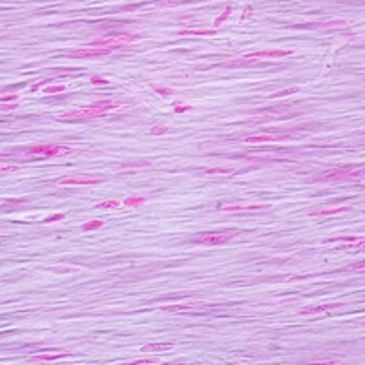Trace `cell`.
<instances>
[{"instance_id": "1", "label": "cell", "mask_w": 365, "mask_h": 365, "mask_svg": "<svg viewBox=\"0 0 365 365\" xmlns=\"http://www.w3.org/2000/svg\"><path fill=\"white\" fill-rule=\"evenodd\" d=\"M122 103L119 101H97L95 104L91 106H86V108H79V110H71L64 115H60V119L64 121H81V119H93V117H103L106 113H110L112 110L121 108Z\"/></svg>"}, {"instance_id": "2", "label": "cell", "mask_w": 365, "mask_h": 365, "mask_svg": "<svg viewBox=\"0 0 365 365\" xmlns=\"http://www.w3.org/2000/svg\"><path fill=\"white\" fill-rule=\"evenodd\" d=\"M364 177H365L364 167H339V168H331V170L320 173L312 181H318V183H327V181H358L364 179Z\"/></svg>"}, {"instance_id": "3", "label": "cell", "mask_w": 365, "mask_h": 365, "mask_svg": "<svg viewBox=\"0 0 365 365\" xmlns=\"http://www.w3.org/2000/svg\"><path fill=\"white\" fill-rule=\"evenodd\" d=\"M236 230H221V232H203L192 239L196 245H206V247H214V245H223L230 241L232 237H236Z\"/></svg>"}, {"instance_id": "4", "label": "cell", "mask_w": 365, "mask_h": 365, "mask_svg": "<svg viewBox=\"0 0 365 365\" xmlns=\"http://www.w3.org/2000/svg\"><path fill=\"white\" fill-rule=\"evenodd\" d=\"M71 148L68 146H58V144H35V146H29L24 150V155L26 157H58V155H66L70 154Z\"/></svg>"}, {"instance_id": "5", "label": "cell", "mask_w": 365, "mask_h": 365, "mask_svg": "<svg viewBox=\"0 0 365 365\" xmlns=\"http://www.w3.org/2000/svg\"><path fill=\"white\" fill-rule=\"evenodd\" d=\"M323 245L334 250H365V237H334L323 241Z\"/></svg>"}, {"instance_id": "6", "label": "cell", "mask_w": 365, "mask_h": 365, "mask_svg": "<svg viewBox=\"0 0 365 365\" xmlns=\"http://www.w3.org/2000/svg\"><path fill=\"white\" fill-rule=\"evenodd\" d=\"M137 39V35H132V33H122V35H113V37H103L99 40H93L91 46H97V48H108V50H119V48H124L128 46L130 42H134Z\"/></svg>"}, {"instance_id": "7", "label": "cell", "mask_w": 365, "mask_h": 365, "mask_svg": "<svg viewBox=\"0 0 365 365\" xmlns=\"http://www.w3.org/2000/svg\"><path fill=\"white\" fill-rule=\"evenodd\" d=\"M290 139L288 134H276V132H270V134H254V135H245L241 137V142L243 144H265V142H281Z\"/></svg>"}, {"instance_id": "8", "label": "cell", "mask_w": 365, "mask_h": 365, "mask_svg": "<svg viewBox=\"0 0 365 365\" xmlns=\"http://www.w3.org/2000/svg\"><path fill=\"white\" fill-rule=\"evenodd\" d=\"M101 181H103L101 175H88V173H83V175L60 177L57 183L62 186H73V185H97V183H101Z\"/></svg>"}, {"instance_id": "9", "label": "cell", "mask_w": 365, "mask_h": 365, "mask_svg": "<svg viewBox=\"0 0 365 365\" xmlns=\"http://www.w3.org/2000/svg\"><path fill=\"white\" fill-rule=\"evenodd\" d=\"M269 205L265 203H230V205H221L219 210L228 212V214H237V212H257L265 210Z\"/></svg>"}, {"instance_id": "10", "label": "cell", "mask_w": 365, "mask_h": 365, "mask_svg": "<svg viewBox=\"0 0 365 365\" xmlns=\"http://www.w3.org/2000/svg\"><path fill=\"white\" fill-rule=\"evenodd\" d=\"M110 53H113V50L108 48H97V46H90V48H83V50H75L71 52V57L79 58H95V57H106Z\"/></svg>"}, {"instance_id": "11", "label": "cell", "mask_w": 365, "mask_h": 365, "mask_svg": "<svg viewBox=\"0 0 365 365\" xmlns=\"http://www.w3.org/2000/svg\"><path fill=\"white\" fill-rule=\"evenodd\" d=\"M343 307L341 303H325V305H312V307H305L301 309L300 314L301 316H320V314H329L336 310V309Z\"/></svg>"}, {"instance_id": "12", "label": "cell", "mask_w": 365, "mask_h": 365, "mask_svg": "<svg viewBox=\"0 0 365 365\" xmlns=\"http://www.w3.org/2000/svg\"><path fill=\"white\" fill-rule=\"evenodd\" d=\"M292 55L290 50H263V52H256V53H250V55H245V60H254V58H280V57H288Z\"/></svg>"}, {"instance_id": "13", "label": "cell", "mask_w": 365, "mask_h": 365, "mask_svg": "<svg viewBox=\"0 0 365 365\" xmlns=\"http://www.w3.org/2000/svg\"><path fill=\"white\" fill-rule=\"evenodd\" d=\"M347 22L345 20H333V22H312V24H303L301 28H316V29H329V31H334V29H339V28H345Z\"/></svg>"}, {"instance_id": "14", "label": "cell", "mask_w": 365, "mask_h": 365, "mask_svg": "<svg viewBox=\"0 0 365 365\" xmlns=\"http://www.w3.org/2000/svg\"><path fill=\"white\" fill-rule=\"evenodd\" d=\"M236 173L234 168H199L197 170V175L201 177H216V175H232Z\"/></svg>"}, {"instance_id": "15", "label": "cell", "mask_w": 365, "mask_h": 365, "mask_svg": "<svg viewBox=\"0 0 365 365\" xmlns=\"http://www.w3.org/2000/svg\"><path fill=\"white\" fill-rule=\"evenodd\" d=\"M68 356V352H39V354H33L31 362H53V360H62Z\"/></svg>"}, {"instance_id": "16", "label": "cell", "mask_w": 365, "mask_h": 365, "mask_svg": "<svg viewBox=\"0 0 365 365\" xmlns=\"http://www.w3.org/2000/svg\"><path fill=\"white\" fill-rule=\"evenodd\" d=\"M351 206L349 205H339V206H333V208H323V210H316L312 212L314 218H327V216H336V214H343V212H349Z\"/></svg>"}, {"instance_id": "17", "label": "cell", "mask_w": 365, "mask_h": 365, "mask_svg": "<svg viewBox=\"0 0 365 365\" xmlns=\"http://www.w3.org/2000/svg\"><path fill=\"white\" fill-rule=\"evenodd\" d=\"M179 35L181 37H197V35H216V28H212V29H205V28H201V29H190V28H185V29H179Z\"/></svg>"}, {"instance_id": "18", "label": "cell", "mask_w": 365, "mask_h": 365, "mask_svg": "<svg viewBox=\"0 0 365 365\" xmlns=\"http://www.w3.org/2000/svg\"><path fill=\"white\" fill-rule=\"evenodd\" d=\"M173 349V343H148L141 349L142 352H167V351H172Z\"/></svg>"}, {"instance_id": "19", "label": "cell", "mask_w": 365, "mask_h": 365, "mask_svg": "<svg viewBox=\"0 0 365 365\" xmlns=\"http://www.w3.org/2000/svg\"><path fill=\"white\" fill-rule=\"evenodd\" d=\"M97 208H101V210H115V208H121L122 203H119V201H115V199H110V201H103V203H99V205H95Z\"/></svg>"}, {"instance_id": "20", "label": "cell", "mask_w": 365, "mask_h": 365, "mask_svg": "<svg viewBox=\"0 0 365 365\" xmlns=\"http://www.w3.org/2000/svg\"><path fill=\"white\" fill-rule=\"evenodd\" d=\"M300 88H288V90H281V91H276L270 95V99H280V97H287V95H292V93H298Z\"/></svg>"}, {"instance_id": "21", "label": "cell", "mask_w": 365, "mask_h": 365, "mask_svg": "<svg viewBox=\"0 0 365 365\" xmlns=\"http://www.w3.org/2000/svg\"><path fill=\"white\" fill-rule=\"evenodd\" d=\"M142 203H144V199L139 197V196H134V197L124 199V203H122V205H124V206H139V205H142Z\"/></svg>"}, {"instance_id": "22", "label": "cell", "mask_w": 365, "mask_h": 365, "mask_svg": "<svg viewBox=\"0 0 365 365\" xmlns=\"http://www.w3.org/2000/svg\"><path fill=\"white\" fill-rule=\"evenodd\" d=\"M230 13H232V7H226V9H225L223 13H221V17H218V19H216V22H214V28H219V26H221V24H223L225 20L228 19V15H230Z\"/></svg>"}, {"instance_id": "23", "label": "cell", "mask_w": 365, "mask_h": 365, "mask_svg": "<svg viewBox=\"0 0 365 365\" xmlns=\"http://www.w3.org/2000/svg\"><path fill=\"white\" fill-rule=\"evenodd\" d=\"M13 172H19V167H17V165H0V175H4V173H13Z\"/></svg>"}, {"instance_id": "24", "label": "cell", "mask_w": 365, "mask_h": 365, "mask_svg": "<svg viewBox=\"0 0 365 365\" xmlns=\"http://www.w3.org/2000/svg\"><path fill=\"white\" fill-rule=\"evenodd\" d=\"M103 226V223L101 221H90V223H84L83 225V230L88 232V230H95V228H101Z\"/></svg>"}, {"instance_id": "25", "label": "cell", "mask_w": 365, "mask_h": 365, "mask_svg": "<svg viewBox=\"0 0 365 365\" xmlns=\"http://www.w3.org/2000/svg\"><path fill=\"white\" fill-rule=\"evenodd\" d=\"M159 360L157 358H135V360H130V364H157Z\"/></svg>"}, {"instance_id": "26", "label": "cell", "mask_w": 365, "mask_h": 365, "mask_svg": "<svg viewBox=\"0 0 365 365\" xmlns=\"http://www.w3.org/2000/svg\"><path fill=\"white\" fill-rule=\"evenodd\" d=\"M60 91H64V86H48V88H44V93H60Z\"/></svg>"}, {"instance_id": "27", "label": "cell", "mask_w": 365, "mask_h": 365, "mask_svg": "<svg viewBox=\"0 0 365 365\" xmlns=\"http://www.w3.org/2000/svg\"><path fill=\"white\" fill-rule=\"evenodd\" d=\"M150 132H152V135H163V134H167L168 128H167V126H161V124H159V126H152V130H150Z\"/></svg>"}, {"instance_id": "28", "label": "cell", "mask_w": 365, "mask_h": 365, "mask_svg": "<svg viewBox=\"0 0 365 365\" xmlns=\"http://www.w3.org/2000/svg\"><path fill=\"white\" fill-rule=\"evenodd\" d=\"M351 270H356V272H365V261H360V263H354V265H351Z\"/></svg>"}, {"instance_id": "29", "label": "cell", "mask_w": 365, "mask_h": 365, "mask_svg": "<svg viewBox=\"0 0 365 365\" xmlns=\"http://www.w3.org/2000/svg\"><path fill=\"white\" fill-rule=\"evenodd\" d=\"M64 218L62 214H55V216H50V218L44 219V223H53V221H60V219Z\"/></svg>"}, {"instance_id": "30", "label": "cell", "mask_w": 365, "mask_h": 365, "mask_svg": "<svg viewBox=\"0 0 365 365\" xmlns=\"http://www.w3.org/2000/svg\"><path fill=\"white\" fill-rule=\"evenodd\" d=\"M154 91H157V93H161V95H172L173 93L172 90H163V88H159V86H154Z\"/></svg>"}, {"instance_id": "31", "label": "cell", "mask_w": 365, "mask_h": 365, "mask_svg": "<svg viewBox=\"0 0 365 365\" xmlns=\"http://www.w3.org/2000/svg\"><path fill=\"white\" fill-rule=\"evenodd\" d=\"M188 110H190V106H181V104H175V106H173V112H177V113H179V112H188Z\"/></svg>"}, {"instance_id": "32", "label": "cell", "mask_w": 365, "mask_h": 365, "mask_svg": "<svg viewBox=\"0 0 365 365\" xmlns=\"http://www.w3.org/2000/svg\"><path fill=\"white\" fill-rule=\"evenodd\" d=\"M91 83L93 84H108L104 79H99V77H91Z\"/></svg>"}]
</instances>
